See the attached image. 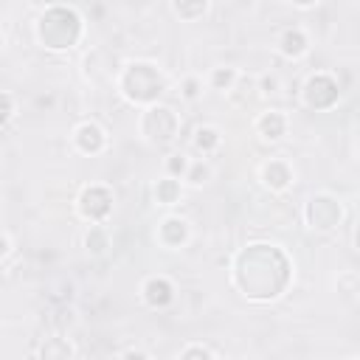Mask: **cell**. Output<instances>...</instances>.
Instances as JSON below:
<instances>
[{"label":"cell","instance_id":"6da1fadb","mask_svg":"<svg viewBox=\"0 0 360 360\" xmlns=\"http://www.w3.org/2000/svg\"><path fill=\"white\" fill-rule=\"evenodd\" d=\"M273 253H276V248L253 245V248H248L239 256L236 278H239V287L245 290V295H253V298H273V295H278L281 287L273 278H267V264H270Z\"/></svg>","mask_w":360,"mask_h":360},{"label":"cell","instance_id":"7a4b0ae2","mask_svg":"<svg viewBox=\"0 0 360 360\" xmlns=\"http://www.w3.org/2000/svg\"><path fill=\"white\" fill-rule=\"evenodd\" d=\"M79 31H82L79 14L70 11V8H51V11L39 20V39H42L48 48H53V51L70 48V45L79 39Z\"/></svg>","mask_w":360,"mask_h":360},{"label":"cell","instance_id":"3957f363","mask_svg":"<svg viewBox=\"0 0 360 360\" xmlns=\"http://www.w3.org/2000/svg\"><path fill=\"white\" fill-rule=\"evenodd\" d=\"M124 90L132 101H155L163 93V79L152 65L138 62L124 73Z\"/></svg>","mask_w":360,"mask_h":360},{"label":"cell","instance_id":"277c9868","mask_svg":"<svg viewBox=\"0 0 360 360\" xmlns=\"http://www.w3.org/2000/svg\"><path fill=\"white\" fill-rule=\"evenodd\" d=\"M174 129H177V118L169 107H152L146 115H143V135L149 141H158V143H166L174 138Z\"/></svg>","mask_w":360,"mask_h":360},{"label":"cell","instance_id":"5b68a950","mask_svg":"<svg viewBox=\"0 0 360 360\" xmlns=\"http://www.w3.org/2000/svg\"><path fill=\"white\" fill-rule=\"evenodd\" d=\"M304 98H307V104L315 107V110L332 107L335 98H338V82H335L332 76H326V73L312 76V79L307 82V87H304Z\"/></svg>","mask_w":360,"mask_h":360},{"label":"cell","instance_id":"8992f818","mask_svg":"<svg viewBox=\"0 0 360 360\" xmlns=\"http://www.w3.org/2000/svg\"><path fill=\"white\" fill-rule=\"evenodd\" d=\"M307 217H309V225L318 228V231H329L340 222V205L332 200V197H312L309 200V208H307Z\"/></svg>","mask_w":360,"mask_h":360},{"label":"cell","instance_id":"52a82bcc","mask_svg":"<svg viewBox=\"0 0 360 360\" xmlns=\"http://www.w3.org/2000/svg\"><path fill=\"white\" fill-rule=\"evenodd\" d=\"M110 202H112V197H110V191L101 188V186L84 188V194L79 197V208H82V214H84L87 219H101V217H107V214H110Z\"/></svg>","mask_w":360,"mask_h":360},{"label":"cell","instance_id":"ba28073f","mask_svg":"<svg viewBox=\"0 0 360 360\" xmlns=\"http://www.w3.org/2000/svg\"><path fill=\"white\" fill-rule=\"evenodd\" d=\"M76 143H79L82 152H98L104 146V135L96 124H82L76 129Z\"/></svg>","mask_w":360,"mask_h":360},{"label":"cell","instance_id":"9c48e42d","mask_svg":"<svg viewBox=\"0 0 360 360\" xmlns=\"http://www.w3.org/2000/svg\"><path fill=\"white\" fill-rule=\"evenodd\" d=\"M143 298L152 307H163V304L172 301V284L166 278H149L146 287H143Z\"/></svg>","mask_w":360,"mask_h":360},{"label":"cell","instance_id":"30bf717a","mask_svg":"<svg viewBox=\"0 0 360 360\" xmlns=\"http://www.w3.org/2000/svg\"><path fill=\"white\" fill-rule=\"evenodd\" d=\"M290 169H287V163H281V160H270L267 166H264V183L270 186V188H284L287 183H290Z\"/></svg>","mask_w":360,"mask_h":360},{"label":"cell","instance_id":"8fae6325","mask_svg":"<svg viewBox=\"0 0 360 360\" xmlns=\"http://www.w3.org/2000/svg\"><path fill=\"white\" fill-rule=\"evenodd\" d=\"M259 129H262V135L270 138V141L281 138V135H284V115H278V112H264V115L259 118Z\"/></svg>","mask_w":360,"mask_h":360},{"label":"cell","instance_id":"7c38bea8","mask_svg":"<svg viewBox=\"0 0 360 360\" xmlns=\"http://www.w3.org/2000/svg\"><path fill=\"white\" fill-rule=\"evenodd\" d=\"M160 239H163L166 245H180V242L186 239V222L177 219V217L166 219V222L160 225Z\"/></svg>","mask_w":360,"mask_h":360},{"label":"cell","instance_id":"4fadbf2b","mask_svg":"<svg viewBox=\"0 0 360 360\" xmlns=\"http://www.w3.org/2000/svg\"><path fill=\"white\" fill-rule=\"evenodd\" d=\"M281 51H284L287 56H301V53L307 51V37H304V31H298V28L287 31V34L281 37Z\"/></svg>","mask_w":360,"mask_h":360},{"label":"cell","instance_id":"5bb4252c","mask_svg":"<svg viewBox=\"0 0 360 360\" xmlns=\"http://www.w3.org/2000/svg\"><path fill=\"white\" fill-rule=\"evenodd\" d=\"M174 11L186 20H194L205 11V0H174Z\"/></svg>","mask_w":360,"mask_h":360},{"label":"cell","instance_id":"9a60e30c","mask_svg":"<svg viewBox=\"0 0 360 360\" xmlns=\"http://www.w3.org/2000/svg\"><path fill=\"white\" fill-rule=\"evenodd\" d=\"M177 197H180V183H177L174 177L158 183V200H160V202H174Z\"/></svg>","mask_w":360,"mask_h":360},{"label":"cell","instance_id":"2e32d148","mask_svg":"<svg viewBox=\"0 0 360 360\" xmlns=\"http://www.w3.org/2000/svg\"><path fill=\"white\" fill-rule=\"evenodd\" d=\"M194 143H197V149H214V146L219 143V135H217V129L205 127V129H197Z\"/></svg>","mask_w":360,"mask_h":360},{"label":"cell","instance_id":"e0dca14e","mask_svg":"<svg viewBox=\"0 0 360 360\" xmlns=\"http://www.w3.org/2000/svg\"><path fill=\"white\" fill-rule=\"evenodd\" d=\"M104 245H107V239H104V231H101V228H93V231L87 233V248L98 253V250H104Z\"/></svg>","mask_w":360,"mask_h":360},{"label":"cell","instance_id":"ac0fdd59","mask_svg":"<svg viewBox=\"0 0 360 360\" xmlns=\"http://www.w3.org/2000/svg\"><path fill=\"white\" fill-rule=\"evenodd\" d=\"M166 166H169V174H172V177H177V174H183V172L188 169V163H186V158H183V155H172Z\"/></svg>","mask_w":360,"mask_h":360},{"label":"cell","instance_id":"d6986e66","mask_svg":"<svg viewBox=\"0 0 360 360\" xmlns=\"http://www.w3.org/2000/svg\"><path fill=\"white\" fill-rule=\"evenodd\" d=\"M186 172H188V180H191L194 186H200V183L208 177V166H205V163H194V166L186 169Z\"/></svg>","mask_w":360,"mask_h":360},{"label":"cell","instance_id":"ffe728a7","mask_svg":"<svg viewBox=\"0 0 360 360\" xmlns=\"http://www.w3.org/2000/svg\"><path fill=\"white\" fill-rule=\"evenodd\" d=\"M231 82H233V70L231 68H219L214 73V87H228Z\"/></svg>","mask_w":360,"mask_h":360},{"label":"cell","instance_id":"44dd1931","mask_svg":"<svg viewBox=\"0 0 360 360\" xmlns=\"http://www.w3.org/2000/svg\"><path fill=\"white\" fill-rule=\"evenodd\" d=\"M11 110H14V107H11V98H8L6 93H0V124H6V121L11 118Z\"/></svg>","mask_w":360,"mask_h":360},{"label":"cell","instance_id":"7402d4cb","mask_svg":"<svg viewBox=\"0 0 360 360\" xmlns=\"http://www.w3.org/2000/svg\"><path fill=\"white\" fill-rule=\"evenodd\" d=\"M200 93V82L197 79H186V84H183V96L186 98H194Z\"/></svg>","mask_w":360,"mask_h":360},{"label":"cell","instance_id":"603a6c76","mask_svg":"<svg viewBox=\"0 0 360 360\" xmlns=\"http://www.w3.org/2000/svg\"><path fill=\"white\" fill-rule=\"evenodd\" d=\"M183 357H211V352L208 349H186Z\"/></svg>","mask_w":360,"mask_h":360},{"label":"cell","instance_id":"cb8c5ba5","mask_svg":"<svg viewBox=\"0 0 360 360\" xmlns=\"http://www.w3.org/2000/svg\"><path fill=\"white\" fill-rule=\"evenodd\" d=\"M6 253H8V239H6V236H0V259H3Z\"/></svg>","mask_w":360,"mask_h":360},{"label":"cell","instance_id":"d4e9b609","mask_svg":"<svg viewBox=\"0 0 360 360\" xmlns=\"http://www.w3.org/2000/svg\"><path fill=\"white\" fill-rule=\"evenodd\" d=\"M292 3H298V6H312V3H318V0H292Z\"/></svg>","mask_w":360,"mask_h":360}]
</instances>
